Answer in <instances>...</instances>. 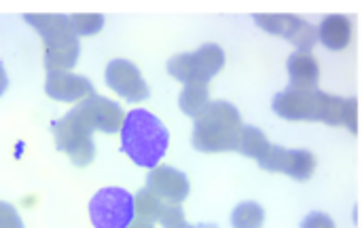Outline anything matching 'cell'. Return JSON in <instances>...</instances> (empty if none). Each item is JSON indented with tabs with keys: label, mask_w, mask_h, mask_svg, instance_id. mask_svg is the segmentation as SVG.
I'll use <instances>...</instances> for the list:
<instances>
[{
	"label": "cell",
	"mask_w": 362,
	"mask_h": 228,
	"mask_svg": "<svg viewBox=\"0 0 362 228\" xmlns=\"http://www.w3.org/2000/svg\"><path fill=\"white\" fill-rule=\"evenodd\" d=\"M272 110L284 121L325 123L331 127H346L352 133L358 129V106L354 97H339L322 93L320 89L286 87L274 95Z\"/></svg>",
	"instance_id": "6da1fadb"
},
{
	"label": "cell",
	"mask_w": 362,
	"mask_h": 228,
	"mask_svg": "<svg viewBox=\"0 0 362 228\" xmlns=\"http://www.w3.org/2000/svg\"><path fill=\"white\" fill-rule=\"evenodd\" d=\"M119 133H121V150L138 167L153 169L161 165L170 146V131L159 116H155L151 110L134 108L125 114Z\"/></svg>",
	"instance_id": "7a4b0ae2"
},
{
	"label": "cell",
	"mask_w": 362,
	"mask_h": 228,
	"mask_svg": "<svg viewBox=\"0 0 362 228\" xmlns=\"http://www.w3.org/2000/svg\"><path fill=\"white\" fill-rule=\"evenodd\" d=\"M23 21L32 25L45 42L42 59L47 72H70L81 51L70 17L62 13H28Z\"/></svg>",
	"instance_id": "3957f363"
},
{
	"label": "cell",
	"mask_w": 362,
	"mask_h": 228,
	"mask_svg": "<svg viewBox=\"0 0 362 228\" xmlns=\"http://www.w3.org/2000/svg\"><path fill=\"white\" fill-rule=\"evenodd\" d=\"M242 127V114L231 102H210L208 108L193 119L191 142L199 152L206 155L235 150Z\"/></svg>",
	"instance_id": "277c9868"
},
{
	"label": "cell",
	"mask_w": 362,
	"mask_h": 228,
	"mask_svg": "<svg viewBox=\"0 0 362 228\" xmlns=\"http://www.w3.org/2000/svg\"><path fill=\"white\" fill-rule=\"evenodd\" d=\"M53 136L59 152H64L76 167H87L93 163V127L78 108H72L66 116L53 123Z\"/></svg>",
	"instance_id": "5b68a950"
},
{
	"label": "cell",
	"mask_w": 362,
	"mask_h": 228,
	"mask_svg": "<svg viewBox=\"0 0 362 228\" xmlns=\"http://www.w3.org/2000/svg\"><path fill=\"white\" fill-rule=\"evenodd\" d=\"M225 61H227L225 51L214 42H206L195 51L174 55L168 61V74L180 80L182 85L189 83L208 85L225 68Z\"/></svg>",
	"instance_id": "8992f818"
},
{
	"label": "cell",
	"mask_w": 362,
	"mask_h": 228,
	"mask_svg": "<svg viewBox=\"0 0 362 228\" xmlns=\"http://www.w3.org/2000/svg\"><path fill=\"white\" fill-rule=\"evenodd\" d=\"M89 220L93 228H129L136 220L134 195L121 186L100 188L89 201Z\"/></svg>",
	"instance_id": "52a82bcc"
},
{
	"label": "cell",
	"mask_w": 362,
	"mask_h": 228,
	"mask_svg": "<svg viewBox=\"0 0 362 228\" xmlns=\"http://www.w3.org/2000/svg\"><path fill=\"white\" fill-rule=\"evenodd\" d=\"M255 23L274 36L286 38L288 42H293L297 47V51L312 53L314 44L318 42V30L299 15L263 13V15H255Z\"/></svg>",
	"instance_id": "ba28073f"
},
{
	"label": "cell",
	"mask_w": 362,
	"mask_h": 228,
	"mask_svg": "<svg viewBox=\"0 0 362 228\" xmlns=\"http://www.w3.org/2000/svg\"><path fill=\"white\" fill-rule=\"evenodd\" d=\"M316 155L303 148H284L276 146L267 152L263 161H259V167L269 174H282L297 182H305L316 172Z\"/></svg>",
	"instance_id": "9c48e42d"
},
{
	"label": "cell",
	"mask_w": 362,
	"mask_h": 228,
	"mask_svg": "<svg viewBox=\"0 0 362 228\" xmlns=\"http://www.w3.org/2000/svg\"><path fill=\"white\" fill-rule=\"evenodd\" d=\"M106 85L110 91H115L117 95H121L123 100L132 102V104H140L148 97V85L140 72V68L129 61V59H112L106 66L104 72Z\"/></svg>",
	"instance_id": "30bf717a"
},
{
	"label": "cell",
	"mask_w": 362,
	"mask_h": 228,
	"mask_svg": "<svg viewBox=\"0 0 362 228\" xmlns=\"http://www.w3.org/2000/svg\"><path fill=\"white\" fill-rule=\"evenodd\" d=\"M45 93L64 104L72 102H87L95 97V89L87 76L72 74V72H47L45 78Z\"/></svg>",
	"instance_id": "8fae6325"
},
{
	"label": "cell",
	"mask_w": 362,
	"mask_h": 228,
	"mask_svg": "<svg viewBox=\"0 0 362 228\" xmlns=\"http://www.w3.org/2000/svg\"><path fill=\"white\" fill-rule=\"evenodd\" d=\"M146 188L153 191L157 197H161L168 203L182 205V201L191 193V182L180 169L170 167V165H157V167L148 169Z\"/></svg>",
	"instance_id": "7c38bea8"
},
{
	"label": "cell",
	"mask_w": 362,
	"mask_h": 228,
	"mask_svg": "<svg viewBox=\"0 0 362 228\" xmlns=\"http://www.w3.org/2000/svg\"><path fill=\"white\" fill-rule=\"evenodd\" d=\"M76 108L83 112V116L93 127V131H104V133L121 131L125 114H127V112H123V108L117 102L102 97V95H95L87 102H81Z\"/></svg>",
	"instance_id": "4fadbf2b"
},
{
	"label": "cell",
	"mask_w": 362,
	"mask_h": 228,
	"mask_svg": "<svg viewBox=\"0 0 362 228\" xmlns=\"http://www.w3.org/2000/svg\"><path fill=\"white\" fill-rule=\"evenodd\" d=\"M134 205H136V218L146 220L151 224L159 222L161 227H168V224L185 220V212L180 205L163 201L148 188H142L134 195Z\"/></svg>",
	"instance_id": "5bb4252c"
},
{
	"label": "cell",
	"mask_w": 362,
	"mask_h": 228,
	"mask_svg": "<svg viewBox=\"0 0 362 228\" xmlns=\"http://www.w3.org/2000/svg\"><path fill=\"white\" fill-rule=\"evenodd\" d=\"M318 30V40L331 51H344L354 38V19L350 15H327Z\"/></svg>",
	"instance_id": "9a60e30c"
},
{
	"label": "cell",
	"mask_w": 362,
	"mask_h": 228,
	"mask_svg": "<svg viewBox=\"0 0 362 228\" xmlns=\"http://www.w3.org/2000/svg\"><path fill=\"white\" fill-rule=\"evenodd\" d=\"M286 72L291 78V87H295V89H318L320 66L312 53H308V51L291 53V57L286 61Z\"/></svg>",
	"instance_id": "2e32d148"
},
{
	"label": "cell",
	"mask_w": 362,
	"mask_h": 228,
	"mask_svg": "<svg viewBox=\"0 0 362 228\" xmlns=\"http://www.w3.org/2000/svg\"><path fill=\"white\" fill-rule=\"evenodd\" d=\"M274 148V144L269 142V138L259 129V127H252V125H244L242 131H240V138H238V146L235 150L252 161H263L267 157V152Z\"/></svg>",
	"instance_id": "e0dca14e"
},
{
	"label": "cell",
	"mask_w": 362,
	"mask_h": 228,
	"mask_svg": "<svg viewBox=\"0 0 362 228\" xmlns=\"http://www.w3.org/2000/svg\"><path fill=\"white\" fill-rule=\"evenodd\" d=\"M208 104H210V91H208V85L204 83H189L182 87L178 95L180 110L191 119H197L208 108Z\"/></svg>",
	"instance_id": "ac0fdd59"
},
{
	"label": "cell",
	"mask_w": 362,
	"mask_h": 228,
	"mask_svg": "<svg viewBox=\"0 0 362 228\" xmlns=\"http://www.w3.org/2000/svg\"><path fill=\"white\" fill-rule=\"evenodd\" d=\"M263 224H265V210L257 201H242L231 212L233 228H263Z\"/></svg>",
	"instance_id": "d6986e66"
},
{
	"label": "cell",
	"mask_w": 362,
	"mask_h": 228,
	"mask_svg": "<svg viewBox=\"0 0 362 228\" xmlns=\"http://www.w3.org/2000/svg\"><path fill=\"white\" fill-rule=\"evenodd\" d=\"M70 23L72 30L76 32V36H93L104 28V15L100 13H76L70 15Z\"/></svg>",
	"instance_id": "ffe728a7"
},
{
	"label": "cell",
	"mask_w": 362,
	"mask_h": 228,
	"mask_svg": "<svg viewBox=\"0 0 362 228\" xmlns=\"http://www.w3.org/2000/svg\"><path fill=\"white\" fill-rule=\"evenodd\" d=\"M301 228H337L335 220L325 212H312L301 220Z\"/></svg>",
	"instance_id": "44dd1931"
},
{
	"label": "cell",
	"mask_w": 362,
	"mask_h": 228,
	"mask_svg": "<svg viewBox=\"0 0 362 228\" xmlns=\"http://www.w3.org/2000/svg\"><path fill=\"white\" fill-rule=\"evenodd\" d=\"M0 228H23L17 210L8 203H0Z\"/></svg>",
	"instance_id": "7402d4cb"
},
{
	"label": "cell",
	"mask_w": 362,
	"mask_h": 228,
	"mask_svg": "<svg viewBox=\"0 0 362 228\" xmlns=\"http://www.w3.org/2000/svg\"><path fill=\"white\" fill-rule=\"evenodd\" d=\"M6 87H8V76H6V70H4V66L0 64V95H4Z\"/></svg>",
	"instance_id": "603a6c76"
},
{
	"label": "cell",
	"mask_w": 362,
	"mask_h": 228,
	"mask_svg": "<svg viewBox=\"0 0 362 228\" xmlns=\"http://www.w3.org/2000/svg\"><path fill=\"white\" fill-rule=\"evenodd\" d=\"M129 228H155V224H151V222H146V220H134L132 224H129Z\"/></svg>",
	"instance_id": "cb8c5ba5"
},
{
	"label": "cell",
	"mask_w": 362,
	"mask_h": 228,
	"mask_svg": "<svg viewBox=\"0 0 362 228\" xmlns=\"http://www.w3.org/2000/svg\"><path fill=\"white\" fill-rule=\"evenodd\" d=\"M163 228H199V224H189L187 220H180V222H174V224H168V227H163Z\"/></svg>",
	"instance_id": "d4e9b609"
}]
</instances>
